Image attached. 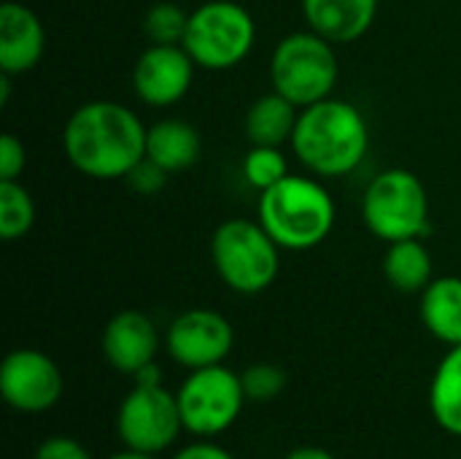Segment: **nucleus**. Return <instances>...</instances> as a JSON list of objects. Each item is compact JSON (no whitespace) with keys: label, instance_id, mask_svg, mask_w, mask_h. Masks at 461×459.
<instances>
[{"label":"nucleus","instance_id":"obj_1","mask_svg":"<svg viewBox=\"0 0 461 459\" xmlns=\"http://www.w3.org/2000/svg\"><path fill=\"white\" fill-rule=\"evenodd\" d=\"M143 122L122 103L92 100L78 106L62 133L68 162L97 181L127 179V173L146 157Z\"/></svg>","mask_w":461,"mask_h":459},{"label":"nucleus","instance_id":"obj_2","mask_svg":"<svg viewBox=\"0 0 461 459\" xmlns=\"http://www.w3.org/2000/svg\"><path fill=\"white\" fill-rule=\"evenodd\" d=\"M292 149L297 160L321 179H340L354 173L367 149H370V130L362 111L338 97L319 100L300 111Z\"/></svg>","mask_w":461,"mask_h":459},{"label":"nucleus","instance_id":"obj_3","mask_svg":"<svg viewBox=\"0 0 461 459\" xmlns=\"http://www.w3.org/2000/svg\"><path fill=\"white\" fill-rule=\"evenodd\" d=\"M259 225L284 252L316 249L335 227L332 195L321 181L289 173L259 192Z\"/></svg>","mask_w":461,"mask_h":459},{"label":"nucleus","instance_id":"obj_4","mask_svg":"<svg viewBox=\"0 0 461 459\" xmlns=\"http://www.w3.org/2000/svg\"><path fill=\"white\" fill-rule=\"evenodd\" d=\"M335 43L308 30L289 32L270 54V84L297 108L332 97L340 68Z\"/></svg>","mask_w":461,"mask_h":459},{"label":"nucleus","instance_id":"obj_5","mask_svg":"<svg viewBox=\"0 0 461 459\" xmlns=\"http://www.w3.org/2000/svg\"><path fill=\"white\" fill-rule=\"evenodd\" d=\"M281 246L259 219H227L213 230L211 260L219 279L238 295L265 292L281 271Z\"/></svg>","mask_w":461,"mask_h":459},{"label":"nucleus","instance_id":"obj_6","mask_svg":"<svg viewBox=\"0 0 461 459\" xmlns=\"http://www.w3.org/2000/svg\"><path fill=\"white\" fill-rule=\"evenodd\" d=\"M362 219L386 243L424 238L429 233V197L421 179L405 168L378 173L365 189Z\"/></svg>","mask_w":461,"mask_h":459},{"label":"nucleus","instance_id":"obj_7","mask_svg":"<svg viewBox=\"0 0 461 459\" xmlns=\"http://www.w3.org/2000/svg\"><path fill=\"white\" fill-rule=\"evenodd\" d=\"M257 41L254 16L235 0H208L189 14L184 49L205 70L240 65Z\"/></svg>","mask_w":461,"mask_h":459},{"label":"nucleus","instance_id":"obj_8","mask_svg":"<svg viewBox=\"0 0 461 459\" xmlns=\"http://www.w3.org/2000/svg\"><path fill=\"white\" fill-rule=\"evenodd\" d=\"M184 430L197 438H216L227 433L246 406L243 381L221 365L189 371L176 392Z\"/></svg>","mask_w":461,"mask_h":459},{"label":"nucleus","instance_id":"obj_9","mask_svg":"<svg viewBox=\"0 0 461 459\" xmlns=\"http://www.w3.org/2000/svg\"><path fill=\"white\" fill-rule=\"evenodd\" d=\"M178 398L162 384H135L116 411V433L124 449L162 454L181 436Z\"/></svg>","mask_w":461,"mask_h":459},{"label":"nucleus","instance_id":"obj_10","mask_svg":"<svg viewBox=\"0 0 461 459\" xmlns=\"http://www.w3.org/2000/svg\"><path fill=\"white\" fill-rule=\"evenodd\" d=\"M65 392L59 365L38 349H14L0 365V395L22 414L51 411Z\"/></svg>","mask_w":461,"mask_h":459},{"label":"nucleus","instance_id":"obj_11","mask_svg":"<svg viewBox=\"0 0 461 459\" xmlns=\"http://www.w3.org/2000/svg\"><path fill=\"white\" fill-rule=\"evenodd\" d=\"M165 346L178 365L200 371L221 365L230 357L235 346V330L230 319L213 308H189L170 322Z\"/></svg>","mask_w":461,"mask_h":459},{"label":"nucleus","instance_id":"obj_12","mask_svg":"<svg viewBox=\"0 0 461 459\" xmlns=\"http://www.w3.org/2000/svg\"><path fill=\"white\" fill-rule=\"evenodd\" d=\"M197 62L189 51L178 46H159L151 43L132 68V87L135 95L154 108L176 106L192 87Z\"/></svg>","mask_w":461,"mask_h":459},{"label":"nucleus","instance_id":"obj_13","mask_svg":"<svg viewBox=\"0 0 461 459\" xmlns=\"http://www.w3.org/2000/svg\"><path fill=\"white\" fill-rule=\"evenodd\" d=\"M100 346H103L105 363L113 371L124 376H135L140 368L154 363L157 349H159V335H157L154 322L143 311L127 308L108 319Z\"/></svg>","mask_w":461,"mask_h":459},{"label":"nucleus","instance_id":"obj_14","mask_svg":"<svg viewBox=\"0 0 461 459\" xmlns=\"http://www.w3.org/2000/svg\"><path fill=\"white\" fill-rule=\"evenodd\" d=\"M46 51V32L32 8L8 0L0 5V73L22 76L32 70Z\"/></svg>","mask_w":461,"mask_h":459},{"label":"nucleus","instance_id":"obj_15","mask_svg":"<svg viewBox=\"0 0 461 459\" xmlns=\"http://www.w3.org/2000/svg\"><path fill=\"white\" fill-rule=\"evenodd\" d=\"M378 0H303L308 27L332 43L359 41L375 22Z\"/></svg>","mask_w":461,"mask_h":459},{"label":"nucleus","instance_id":"obj_16","mask_svg":"<svg viewBox=\"0 0 461 459\" xmlns=\"http://www.w3.org/2000/svg\"><path fill=\"white\" fill-rule=\"evenodd\" d=\"M200 133L184 119H162L146 130V157L167 173L192 168L200 160Z\"/></svg>","mask_w":461,"mask_h":459},{"label":"nucleus","instance_id":"obj_17","mask_svg":"<svg viewBox=\"0 0 461 459\" xmlns=\"http://www.w3.org/2000/svg\"><path fill=\"white\" fill-rule=\"evenodd\" d=\"M424 327L443 341L446 346L461 344V279L459 276H440L432 279L429 287L421 292L419 306Z\"/></svg>","mask_w":461,"mask_h":459},{"label":"nucleus","instance_id":"obj_18","mask_svg":"<svg viewBox=\"0 0 461 459\" xmlns=\"http://www.w3.org/2000/svg\"><path fill=\"white\" fill-rule=\"evenodd\" d=\"M300 111L292 100L278 95L276 89L270 95H262L251 103L246 111V135L251 146H284L292 143Z\"/></svg>","mask_w":461,"mask_h":459},{"label":"nucleus","instance_id":"obj_19","mask_svg":"<svg viewBox=\"0 0 461 459\" xmlns=\"http://www.w3.org/2000/svg\"><path fill=\"white\" fill-rule=\"evenodd\" d=\"M432 273H435V262L421 238H405L389 243L384 254V276L397 292L405 295L424 292L435 279Z\"/></svg>","mask_w":461,"mask_h":459},{"label":"nucleus","instance_id":"obj_20","mask_svg":"<svg viewBox=\"0 0 461 459\" xmlns=\"http://www.w3.org/2000/svg\"><path fill=\"white\" fill-rule=\"evenodd\" d=\"M429 411L448 436L461 438V344L451 346L435 368L429 384Z\"/></svg>","mask_w":461,"mask_h":459},{"label":"nucleus","instance_id":"obj_21","mask_svg":"<svg viewBox=\"0 0 461 459\" xmlns=\"http://www.w3.org/2000/svg\"><path fill=\"white\" fill-rule=\"evenodd\" d=\"M35 225V203L19 181H0V238L19 241Z\"/></svg>","mask_w":461,"mask_h":459},{"label":"nucleus","instance_id":"obj_22","mask_svg":"<svg viewBox=\"0 0 461 459\" xmlns=\"http://www.w3.org/2000/svg\"><path fill=\"white\" fill-rule=\"evenodd\" d=\"M189 24V14L176 3H157L143 16V32L151 43L159 46H178L184 43Z\"/></svg>","mask_w":461,"mask_h":459},{"label":"nucleus","instance_id":"obj_23","mask_svg":"<svg viewBox=\"0 0 461 459\" xmlns=\"http://www.w3.org/2000/svg\"><path fill=\"white\" fill-rule=\"evenodd\" d=\"M243 176L259 192L270 189L284 176H289V165L281 146H251L243 157Z\"/></svg>","mask_w":461,"mask_h":459},{"label":"nucleus","instance_id":"obj_24","mask_svg":"<svg viewBox=\"0 0 461 459\" xmlns=\"http://www.w3.org/2000/svg\"><path fill=\"white\" fill-rule=\"evenodd\" d=\"M246 400L251 403H270L286 390V373L284 368L273 363H254L240 373Z\"/></svg>","mask_w":461,"mask_h":459},{"label":"nucleus","instance_id":"obj_25","mask_svg":"<svg viewBox=\"0 0 461 459\" xmlns=\"http://www.w3.org/2000/svg\"><path fill=\"white\" fill-rule=\"evenodd\" d=\"M24 165H27L24 143L14 133H5L0 138V181H19Z\"/></svg>","mask_w":461,"mask_h":459},{"label":"nucleus","instance_id":"obj_26","mask_svg":"<svg viewBox=\"0 0 461 459\" xmlns=\"http://www.w3.org/2000/svg\"><path fill=\"white\" fill-rule=\"evenodd\" d=\"M167 170L165 168H159L157 162H151L149 157H143L130 173H127V184L135 189V192H140V195H157L162 187H165V181H167Z\"/></svg>","mask_w":461,"mask_h":459},{"label":"nucleus","instance_id":"obj_27","mask_svg":"<svg viewBox=\"0 0 461 459\" xmlns=\"http://www.w3.org/2000/svg\"><path fill=\"white\" fill-rule=\"evenodd\" d=\"M32 459H92V454H89L86 446L78 444L76 438L54 436V438H46V441L35 449Z\"/></svg>","mask_w":461,"mask_h":459},{"label":"nucleus","instance_id":"obj_28","mask_svg":"<svg viewBox=\"0 0 461 459\" xmlns=\"http://www.w3.org/2000/svg\"><path fill=\"white\" fill-rule=\"evenodd\" d=\"M173 459H235L227 449H221V446H216V444H211L208 438H203V441H197V444H192V446H184L178 454Z\"/></svg>","mask_w":461,"mask_h":459},{"label":"nucleus","instance_id":"obj_29","mask_svg":"<svg viewBox=\"0 0 461 459\" xmlns=\"http://www.w3.org/2000/svg\"><path fill=\"white\" fill-rule=\"evenodd\" d=\"M284 459H338L335 454H330L327 449H319V446H300V449H292Z\"/></svg>","mask_w":461,"mask_h":459},{"label":"nucleus","instance_id":"obj_30","mask_svg":"<svg viewBox=\"0 0 461 459\" xmlns=\"http://www.w3.org/2000/svg\"><path fill=\"white\" fill-rule=\"evenodd\" d=\"M108 459H159L157 454H146V452H132V449H124V452H119V454H113V457Z\"/></svg>","mask_w":461,"mask_h":459}]
</instances>
